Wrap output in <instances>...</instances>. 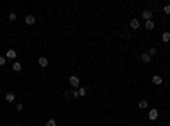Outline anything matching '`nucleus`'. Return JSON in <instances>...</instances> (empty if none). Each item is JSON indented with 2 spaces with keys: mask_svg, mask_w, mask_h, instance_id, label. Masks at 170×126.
I'll list each match as a JSON object with an SVG mask.
<instances>
[{
  "mask_svg": "<svg viewBox=\"0 0 170 126\" xmlns=\"http://www.w3.org/2000/svg\"><path fill=\"white\" fill-rule=\"evenodd\" d=\"M70 85H72L73 89H77V87L80 85V78H78L77 75H72V77H70Z\"/></svg>",
  "mask_w": 170,
  "mask_h": 126,
  "instance_id": "nucleus-1",
  "label": "nucleus"
},
{
  "mask_svg": "<svg viewBox=\"0 0 170 126\" xmlns=\"http://www.w3.org/2000/svg\"><path fill=\"white\" fill-rule=\"evenodd\" d=\"M5 58H9V60H16V58H17V51H16V49H12V48L7 49V53H5Z\"/></svg>",
  "mask_w": 170,
  "mask_h": 126,
  "instance_id": "nucleus-2",
  "label": "nucleus"
},
{
  "mask_svg": "<svg viewBox=\"0 0 170 126\" xmlns=\"http://www.w3.org/2000/svg\"><path fill=\"white\" fill-rule=\"evenodd\" d=\"M26 24H27V26H33L34 24V22H36V17H34L33 16V14H27V16H26Z\"/></svg>",
  "mask_w": 170,
  "mask_h": 126,
  "instance_id": "nucleus-3",
  "label": "nucleus"
},
{
  "mask_svg": "<svg viewBox=\"0 0 170 126\" xmlns=\"http://www.w3.org/2000/svg\"><path fill=\"white\" fill-rule=\"evenodd\" d=\"M148 118H150L151 121H155V119L158 118V109H150V113H148Z\"/></svg>",
  "mask_w": 170,
  "mask_h": 126,
  "instance_id": "nucleus-4",
  "label": "nucleus"
},
{
  "mask_svg": "<svg viewBox=\"0 0 170 126\" xmlns=\"http://www.w3.org/2000/svg\"><path fill=\"white\" fill-rule=\"evenodd\" d=\"M151 16H153V12L151 10H143V14H141V17L145 20H151Z\"/></svg>",
  "mask_w": 170,
  "mask_h": 126,
  "instance_id": "nucleus-5",
  "label": "nucleus"
},
{
  "mask_svg": "<svg viewBox=\"0 0 170 126\" xmlns=\"http://www.w3.org/2000/svg\"><path fill=\"white\" fill-rule=\"evenodd\" d=\"M140 58H141L143 63H150V61H151V56L148 53H141V55H140Z\"/></svg>",
  "mask_w": 170,
  "mask_h": 126,
  "instance_id": "nucleus-6",
  "label": "nucleus"
},
{
  "mask_svg": "<svg viewBox=\"0 0 170 126\" xmlns=\"http://www.w3.org/2000/svg\"><path fill=\"white\" fill-rule=\"evenodd\" d=\"M5 101H7V102H14V101H16V94H14V92H7V94H5Z\"/></svg>",
  "mask_w": 170,
  "mask_h": 126,
  "instance_id": "nucleus-7",
  "label": "nucleus"
},
{
  "mask_svg": "<svg viewBox=\"0 0 170 126\" xmlns=\"http://www.w3.org/2000/svg\"><path fill=\"white\" fill-rule=\"evenodd\" d=\"M151 82H153L155 85H162V77H160V75H153V78H151Z\"/></svg>",
  "mask_w": 170,
  "mask_h": 126,
  "instance_id": "nucleus-8",
  "label": "nucleus"
},
{
  "mask_svg": "<svg viewBox=\"0 0 170 126\" xmlns=\"http://www.w3.org/2000/svg\"><path fill=\"white\" fill-rule=\"evenodd\" d=\"M37 61H39V65L43 66V68H46V66H48V63H49V61H48V58H46V56H41Z\"/></svg>",
  "mask_w": 170,
  "mask_h": 126,
  "instance_id": "nucleus-9",
  "label": "nucleus"
},
{
  "mask_svg": "<svg viewBox=\"0 0 170 126\" xmlns=\"http://www.w3.org/2000/svg\"><path fill=\"white\" fill-rule=\"evenodd\" d=\"M129 27H131V29H138V27H140V20H138V19H131Z\"/></svg>",
  "mask_w": 170,
  "mask_h": 126,
  "instance_id": "nucleus-10",
  "label": "nucleus"
},
{
  "mask_svg": "<svg viewBox=\"0 0 170 126\" xmlns=\"http://www.w3.org/2000/svg\"><path fill=\"white\" fill-rule=\"evenodd\" d=\"M12 70H14V72H20V70H22V65H20L19 61H14V65H12Z\"/></svg>",
  "mask_w": 170,
  "mask_h": 126,
  "instance_id": "nucleus-11",
  "label": "nucleus"
},
{
  "mask_svg": "<svg viewBox=\"0 0 170 126\" xmlns=\"http://www.w3.org/2000/svg\"><path fill=\"white\" fill-rule=\"evenodd\" d=\"M162 41H163V43H168V41H170V33H168V31L162 34Z\"/></svg>",
  "mask_w": 170,
  "mask_h": 126,
  "instance_id": "nucleus-12",
  "label": "nucleus"
},
{
  "mask_svg": "<svg viewBox=\"0 0 170 126\" xmlns=\"http://www.w3.org/2000/svg\"><path fill=\"white\" fill-rule=\"evenodd\" d=\"M145 27H146V29H150V31H151V29H153V27H155V24H153V20H146V22H145Z\"/></svg>",
  "mask_w": 170,
  "mask_h": 126,
  "instance_id": "nucleus-13",
  "label": "nucleus"
},
{
  "mask_svg": "<svg viewBox=\"0 0 170 126\" xmlns=\"http://www.w3.org/2000/svg\"><path fill=\"white\" fill-rule=\"evenodd\" d=\"M44 126H58V123H56V119H48Z\"/></svg>",
  "mask_w": 170,
  "mask_h": 126,
  "instance_id": "nucleus-14",
  "label": "nucleus"
},
{
  "mask_svg": "<svg viewBox=\"0 0 170 126\" xmlns=\"http://www.w3.org/2000/svg\"><path fill=\"white\" fill-rule=\"evenodd\" d=\"M148 107V102L146 101H140V109H146Z\"/></svg>",
  "mask_w": 170,
  "mask_h": 126,
  "instance_id": "nucleus-15",
  "label": "nucleus"
},
{
  "mask_svg": "<svg viewBox=\"0 0 170 126\" xmlns=\"http://www.w3.org/2000/svg\"><path fill=\"white\" fill-rule=\"evenodd\" d=\"M77 92H78V97H85V89H83V87H80Z\"/></svg>",
  "mask_w": 170,
  "mask_h": 126,
  "instance_id": "nucleus-16",
  "label": "nucleus"
},
{
  "mask_svg": "<svg viewBox=\"0 0 170 126\" xmlns=\"http://www.w3.org/2000/svg\"><path fill=\"white\" fill-rule=\"evenodd\" d=\"M163 12H165L167 16H170V4H167L165 7H163Z\"/></svg>",
  "mask_w": 170,
  "mask_h": 126,
  "instance_id": "nucleus-17",
  "label": "nucleus"
},
{
  "mask_svg": "<svg viewBox=\"0 0 170 126\" xmlns=\"http://www.w3.org/2000/svg\"><path fill=\"white\" fill-rule=\"evenodd\" d=\"M9 19H10V20H16V19H17V14L10 12V14H9Z\"/></svg>",
  "mask_w": 170,
  "mask_h": 126,
  "instance_id": "nucleus-18",
  "label": "nucleus"
},
{
  "mask_svg": "<svg viewBox=\"0 0 170 126\" xmlns=\"http://www.w3.org/2000/svg\"><path fill=\"white\" fill-rule=\"evenodd\" d=\"M5 61H7V58H5V56H0V66L5 65Z\"/></svg>",
  "mask_w": 170,
  "mask_h": 126,
  "instance_id": "nucleus-19",
  "label": "nucleus"
},
{
  "mask_svg": "<svg viewBox=\"0 0 170 126\" xmlns=\"http://www.w3.org/2000/svg\"><path fill=\"white\" fill-rule=\"evenodd\" d=\"M148 55H150V56H151V55H157V49H155V48H150V51H148Z\"/></svg>",
  "mask_w": 170,
  "mask_h": 126,
  "instance_id": "nucleus-20",
  "label": "nucleus"
},
{
  "mask_svg": "<svg viewBox=\"0 0 170 126\" xmlns=\"http://www.w3.org/2000/svg\"><path fill=\"white\" fill-rule=\"evenodd\" d=\"M24 109V104H22V102H19V104H17V111H22Z\"/></svg>",
  "mask_w": 170,
  "mask_h": 126,
  "instance_id": "nucleus-21",
  "label": "nucleus"
},
{
  "mask_svg": "<svg viewBox=\"0 0 170 126\" xmlns=\"http://www.w3.org/2000/svg\"><path fill=\"white\" fill-rule=\"evenodd\" d=\"M168 90H170V85H168Z\"/></svg>",
  "mask_w": 170,
  "mask_h": 126,
  "instance_id": "nucleus-22",
  "label": "nucleus"
}]
</instances>
